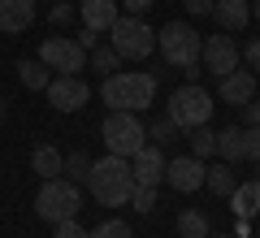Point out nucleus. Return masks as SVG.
I'll use <instances>...</instances> for the list:
<instances>
[{
  "label": "nucleus",
  "instance_id": "f257e3e1",
  "mask_svg": "<svg viewBox=\"0 0 260 238\" xmlns=\"http://www.w3.org/2000/svg\"><path fill=\"white\" fill-rule=\"evenodd\" d=\"M87 186H91L95 203L100 208H121L130 203V191H135V169H130L126 156H104V160H91V174H87Z\"/></svg>",
  "mask_w": 260,
  "mask_h": 238
},
{
  "label": "nucleus",
  "instance_id": "f03ea898",
  "mask_svg": "<svg viewBox=\"0 0 260 238\" xmlns=\"http://www.w3.org/2000/svg\"><path fill=\"white\" fill-rule=\"evenodd\" d=\"M100 95H104V104L117 109V113H143L152 100H156V74H143V70L104 74Z\"/></svg>",
  "mask_w": 260,
  "mask_h": 238
},
{
  "label": "nucleus",
  "instance_id": "7ed1b4c3",
  "mask_svg": "<svg viewBox=\"0 0 260 238\" xmlns=\"http://www.w3.org/2000/svg\"><path fill=\"white\" fill-rule=\"evenodd\" d=\"M165 117L178 126V134H182V130H195V126H208V117H213V95L200 83H186V87H178V91L169 95Z\"/></svg>",
  "mask_w": 260,
  "mask_h": 238
},
{
  "label": "nucleus",
  "instance_id": "20e7f679",
  "mask_svg": "<svg viewBox=\"0 0 260 238\" xmlns=\"http://www.w3.org/2000/svg\"><path fill=\"white\" fill-rule=\"evenodd\" d=\"M109 35H113V52H117L121 61H148L152 48H156V30L143 18H130V13H121V18L113 22Z\"/></svg>",
  "mask_w": 260,
  "mask_h": 238
},
{
  "label": "nucleus",
  "instance_id": "39448f33",
  "mask_svg": "<svg viewBox=\"0 0 260 238\" xmlns=\"http://www.w3.org/2000/svg\"><path fill=\"white\" fill-rule=\"evenodd\" d=\"M35 208H39V217H44L48 225H56V221H65V217H78L83 191H78L70 178H44V186H39V195H35Z\"/></svg>",
  "mask_w": 260,
  "mask_h": 238
},
{
  "label": "nucleus",
  "instance_id": "423d86ee",
  "mask_svg": "<svg viewBox=\"0 0 260 238\" xmlns=\"http://www.w3.org/2000/svg\"><path fill=\"white\" fill-rule=\"evenodd\" d=\"M156 44H160V56H165L174 70H191V65H200L204 35L191 30V26H182V22H169V26L156 35Z\"/></svg>",
  "mask_w": 260,
  "mask_h": 238
},
{
  "label": "nucleus",
  "instance_id": "0eeeda50",
  "mask_svg": "<svg viewBox=\"0 0 260 238\" xmlns=\"http://www.w3.org/2000/svg\"><path fill=\"white\" fill-rule=\"evenodd\" d=\"M100 134H104V147H109L113 156H126V160H130V156L143 147L148 130H143V121L135 117V113H117V109H109V117H104Z\"/></svg>",
  "mask_w": 260,
  "mask_h": 238
},
{
  "label": "nucleus",
  "instance_id": "6e6552de",
  "mask_svg": "<svg viewBox=\"0 0 260 238\" xmlns=\"http://www.w3.org/2000/svg\"><path fill=\"white\" fill-rule=\"evenodd\" d=\"M39 61L48 65V70H61V74H78L87 65V48L78 44V39L70 35H52L39 44Z\"/></svg>",
  "mask_w": 260,
  "mask_h": 238
},
{
  "label": "nucleus",
  "instance_id": "1a4fd4ad",
  "mask_svg": "<svg viewBox=\"0 0 260 238\" xmlns=\"http://www.w3.org/2000/svg\"><path fill=\"white\" fill-rule=\"evenodd\" d=\"M44 91H48V104H52L56 113H74V109H83V104L91 100V91H87V83L78 74H56Z\"/></svg>",
  "mask_w": 260,
  "mask_h": 238
},
{
  "label": "nucleus",
  "instance_id": "9d476101",
  "mask_svg": "<svg viewBox=\"0 0 260 238\" xmlns=\"http://www.w3.org/2000/svg\"><path fill=\"white\" fill-rule=\"evenodd\" d=\"M200 65L217 78H225L230 70H239V48H234L230 35H208L204 48H200Z\"/></svg>",
  "mask_w": 260,
  "mask_h": 238
},
{
  "label": "nucleus",
  "instance_id": "9b49d317",
  "mask_svg": "<svg viewBox=\"0 0 260 238\" xmlns=\"http://www.w3.org/2000/svg\"><path fill=\"white\" fill-rule=\"evenodd\" d=\"M165 182L174 186L178 195H191L204 186V160L200 156H178V160H169L165 165Z\"/></svg>",
  "mask_w": 260,
  "mask_h": 238
},
{
  "label": "nucleus",
  "instance_id": "f8f14e48",
  "mask_svg": "<svg viewBox=\"0 0 260 238\" xmlns=\"http://www.w3.org/2000/svg\"><path fill=\"white\" fill-rule=\"evenodd\" d=\"M165 165H169V160H165V152H160L156 143H152V147L143 143L139 152L130 156V169H135V182H139V186H160V182H165Z\"/></svg>",
  "mask_w": 260,
  "mask_h": 238
},
{
  "label": "nucleus",
  "instance_id": "ddd939ff",
  "mask_svg": "<svg viewBox=\"0 0 260 238\" xmlns=\"http://www.w3.org/2000/svg\"><path fill=\"white\" fill-rule=\"evenodd\" d=\"M217 95H221V104H234V109L251 104V95H256V70H230L225 78H217Z\"/></svg>",
  "mask_w": 260,
  "mask_h": 238
},
{
  "label": "nucleus",
  "instance_id": "4468645a",
  "mask_svg": "<svg viewBox=\"0 0 260 238\" xmlns=\"http://www.w3.org/2000/svg\"><path fill=\"white\" fill-rule=\"evenodd\" d=\"M35 22V0H0V30L5 35H22Z\"/></svg>",
  "mask_w": 260,
  "mask_h": 238
},
{
  "label": "nucleus",
  "instance_id": "2eb2a0df",
  "mask_svg": "<svg viewBox=\"0 0 260 238\" xmlns=\"http://www.w3.org/2000/svg\"><path fill=\"white\" fill-rule=\"evenodd\" d=\"M78 13H83V26L95 30V35H100V30H109L113 22L121 18L117 0H83V5H78Z\"/></svg>",
  "mask_w": 260,
  "mask_h": 238
},
{
  "label": "nucleus",
  "instance_id": "dca6fc26",
  "mask_svg": "<svg viewBox=\"0 0 260 238\" xmlns=\"http://www.w3.org/2000/svg\"><path fill=\"white\" fill-rule=\"evenodd\" d=\"M213 18L221 30H230V35H239V30H247L251 22V5L247 0H217L213 5Z\"/></svg>",
  "mask_w": 260,
  "mask_h": 238
},
{
  "label": "nucleus",
  "instance_id": "f3484780",
  "mask_svg": "<svg viewBox=\"0 0 260 238\" xmlns=\"http://www.w3.org/2000/svg\"><path fill=\"white\" fill-rule=\"evenodd\" d=\"M230 203H234V217L251 221L260 212V178H256V182H239V186H234V195H230Z\"/></svg>",
  "mask_w": 260,
  "mask_h": 238
},
{
  "label": "nucleus",
  "instance_id": "a211bd4d",
  "mask_svg": "<svg viewBox=\"0 0 260 238\" xmlns=\"http://www.w3.org/2000/svg\"><path fill=\"white\" fill-rule=\"evenodd\" d=\"M204 186H208L213 195H221V199H230V195H234V186H239V178H234V169L221 160V165L204 169Z\"/></svg>",
  "mask_w": 260,
  "mask_h": 238
},
{
  "label": "nucleus",
  "instance_id": "6ab92c4d",
  "mask_svg": "<svg viewBox=\"0 0 260 238\" xmlns=\"http://www.w3.org/2000/svg\"><path fill=\"white\" fill-rule=\"evenodd\" d=\"M30 169H35L39 178H61L65 156L56 152V147H35V156H30Z\"/></svg>",
  "mask_w": 260,
  "mask_h": 238
},
{
  "label": "nucleus",
  "instance_id": "aec40b11",
  "mask_svg": "<svg viewBox=\"0 0 260 238\" xmlns=\"http://www.w3.org/2000/svg\"><path fill=\"white\" fill-rule=\"evenodd\" d=\"M217 152H221L225 165L243 160V130L239 126H221V130H217Z\"/></svg>",
  "mask_w": 260,
  "mask_h": 238
},
{
  "label": "nucleus",
  "instance_id": "412c9836",
  "mask_svg": "<svg viewBox=\"0 0 260 238\" xmlns=\"http://www.w3.org/2000/svg\"><path fill=\"white\" fill-rule=\"evenodd\" d=\"M18 78H22V87H26V91H44V87L52 83L39 56H35V61H18Z\"/></svg>",
  "mask_w": 260,
  "mask_h": 238
},
{
  "label": "nucleus",
  "instance_id": "4be33fe9",
  "mask_svg": "<svg viewBox=\"0 0 260 238\" xmlns=\"http://www.w3.org/2000/svg\"><path fill=\"white\" fill-rule=\"evenodd\" d=\"M178 234H182V238H208V234H213V225H208V217H204V212H182V217H178Z\"/></svg>",
  "mask_w": 260,
  "mask_h": 238
},
{
  "label": "nucleus",
  "instance_id": "5701e85b",
  "mask_svg": "<svg viewBox=\"0 0 260 238\" xmlns=\"http://www.w3.org/2000/svg\"><path fill=\"white\" fill-rule=\"evenodd\" d=\"M61 174L70 178V182H87V174H91V156H87V152H70Z\"/></svg>",
  "mask_w": 260,
  "mask_h": 238
},
{
  "label": "nucleus",
  "instance_id": "b1692460",
  "mask_svg": "<svg viewBox=\"0 0 260 238\" xmlns=\"http://www.w3.org/2000/svg\"><path fill=\"white\" fill-rule=\"evenodd\" d=\"M217 152V134L208 126H195L191 130V156H200V160H204V156H213Z\"/></svg>",
  "mask_w": 260,
  "mask_h": 238
},
{
  "label": "nucleus",
  "instance_id": "393cba45",
  "mask_svg": "<svg viewBox=\"0 0 260 238\" xmlns=\"http://www.w3.org/2000/svg\"><path fill=\"white\" fill-rule=\"evenodd\" d=\"M87 61H91V65H95V70H104V74H113V70H121V56H117V52H113V44H104V48H100V44H95V48H91V52H87Z\"/></svg>",
  "mask_w": 260,
  "mask_h": 238
},
{
  "label": "nucleus",
  "instance_id": "a878e982",
  "mask_svg": "<svg viewBox=\"0 0 260 238\" xmlns=\"http://www.w3.org/2000/svg\"><path fill=\"white\" fill-rule=\"evenodd\" d=\"M130 208L148 217V212L156 208V186H135V191H130Z\"/></svg>",
  "mask_w": 260,
  "mask_h": 238
},
{
  "label": "nucleus",
  "instance_id": "bb28decb",
  "mask_svg": "<svg viewBox=\"0 0 260 238\" xmlns=\"http://www.w3.org/2000/svg\"><path fill=\"white\" fill-rule=\"evenodd\" d=\"M87 238H130V225L126 221H104V225L87 229Z\"/></svg>",
  "mask_w": 260,
  "mask_h": 238
},
{
  "label": "nucleus",
  "instance_id": "cd10ccee",
  "mask_svg": "<svg viewBox=\"0 0 260 238\" xmlns=\"http://www.w3.org/2000/svg\"><path fill=\"white\" fill-rule=\"evenodd\" d=\"M148 134L156 139V147H165V143H174V139H178V126H174L169 117H160V121H152V130H148Z\"/></svg>",
  "mask_w": 260,
  "mask_h": 238
},
{
  "label": "nucleus",
  "instance_id": "c85d7f7f",
  "mask_svg": "<svg viewBox=\"0 0 260 238\" xmlns=\"http://www.w3.org/2000/svg\"><path fill=\"white\" fill-rule=\"evenodd\" d=\"M52 238H87V229L78 225V217H65L52 225Z\"/></svg>",
  "mask_w": 260,
  "mask_h": 238
},
{
  "label": "nucleus",
  "instance_id": "c756f323",
  "mask_svg": "<svg viewBox=\"0 0 260 238\" xmlns=\"http://www.w3.org/2000/svg\"><path fill=\"white\" fill-rule=\"evenodd\" d=\"M243 156H247V160H260V126L243 130Z\"/></svg>",
  "mask_w": 260,
  "mask_h": 238
},
{
  "label": "nucleus",
  "instance_id": "7c9ffc66",
  "mask_svg": "<svg viewBox=\"0 0 260 238\" xmlns=\"http://www.w3.org/2000/svg\"><path fill=\"white\" fill-rule=\"evenodd\" d=\"M48 22H52V26H70V22H74V5L56 0V5H52V13H48Z\"/></svg>",
  "mask_w": 260,
  "mask_h": 238
},
{
  "label": "nucleus",
  "instance_id": "2f4dec72",
  "mask_svg": "<svg viewBox=\"0 0 260 238\" xmlns=\"http://www.w3.org/2000/svg\"><path fill=\"white\" fill-rule=\"evenodd\" d=\"M121 5H126V13H130V18H143V13L152 9V0H121Z\"/></svg>",
  "mask_w": 260,
  "mask_h": 238
},
{
  "label": "nucleus",
  "instance_id": "473e14b6",
  "mask_svg": "<svg viewBox=\"0 0 260 238\" xmlns=\"http://www.w3.org/2000/svg\"><path fill=\"white\" fill-rule=\"evenodd\" d=\"M182 5H186V13H213L217 0H182Z\"/></svg>",
  "mask_w": 260,
  "mask_h": 238
},
{
  "label": "nucleus",
  "instance_id": "72a5a7b5",
  "mask_svg": "<svg viewBox=\"0 0 260 238\" xmlns=\"http://www.w3.org/2000/svg\"><path fill=\"white\" fill-rule=\"evenodd\" d=\"M243 56H247V65H251V70H260V39H251Z\"/></svg>",
  "mask_w": 260,
  "mask_h": 238
},
{
  "label": "nucleus",
  "instance_id": "f704fd0d",
  "mask_svg": "<svg viewBox=\"0 0 260 238\" xmlns=\"http://www.w3.org/2000/svg\"><path fill=\"white\" fill-rule=\"evenodd\" d=\"M243 109H247V121H251V126H260V95H251V104H243Z\"/></svg>",
  "mask_w": 260,
  "mask_h": 238
},
{
  "label": "nucleus",
  "instance_id": "c9c22d12",
  "mask_svg": "<svg viewBox=\"0 0 260 238\" xmlns=\"http://www.w3.org/2000/svg\"><path fill=\"white\" fill-rule=\"evenodd\" d=\"M78 44H83L87 52H91V48H95V30H87V26H83V35H78Z\"/></svg>",
  "mask_w": 260,
  "mask_h": 238
},
{
  "label": "nucleus",
  "instance_id": "e433bc0d",
  "mask_svg": "<svg viewBox=\"0 0 260 238\" xmlns=\"http://www.w3.org/2000/svg\"><path fill=\"white\" fill-rule=\"evenodd\" d=\"M0 121H5V100H0Z\"/></svg>",
  "mask_w": 260,
  "mask_h": 238
},
{
  "label": "nucleus",
  "instance_id": "4c0bfd02",
  "mask_svg": "<svg viewBox=\"0 0 260 238\" xmlns=\"http://www.w3.org/2000/svg\"><path fill=\"white\" fill-rule=\"evenodd\" d=\"M208 238H213V234H208ZM217 238H230V234H217Z\"/></svg>",
  "mask_w": 260,
  "mask_h": 238
},
{
  "label": "nucleus",
  "instance_id": "58836bf2",
  "mask_svg": "<svg viewBox=\"0 0 260 238\" xmlns=\"http://www.w3.org/2000/svg\"><path fill=\"white\" fill-rule=\"evenodd\" d=\"M256 18H260V0H256Z\"/></svg>",
  "mask_w": 260,
  "mask_h": 238
},
{
  "label": "nucleus",
  "instance_id": "ea45409f",
  "mask_svg": "<svg viewBox=\"0 0 260 238\" xmlns=\"http://www.w3.org/2000/svg\"><path fill=\"white\" fill-rule=\"evenodd\" d=\"M256 165H260V160H256Z\"/></svg>",
  "mask_w": 260,
  "mask_h": 238
},
{
  "label": "nucleus",
  "instance_id": "a19ab883",
  "mask_svg": "<svg viewBox=\"0 0 260 238\" xmlns=\"http://www.w3.org/2000/svg\"><path fill=\"white\" fill-rule=\"evenodd\" d=\"M52 5H56V0H52Z\"/></svg>",
  "mask_w": 260,
  "mask_h": 238
}]
</instances>
